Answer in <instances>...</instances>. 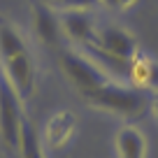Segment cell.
<instances>
[{
	"mask_svg": "<svg viewBox=\"0 0 158 158\" xmlns=\"http://www.w3.org/2000/svg\"><path fill=\"white\" fill-rule=\"evenodd\" d=\"M84 102L93 109L118 114V116H137L147 107V98L142 91L133 89L128 81H118V79H109L105 86L86 95Z\"/></svg>",
	"mask_w": 158,
	"mask_h": 158,
	"instance_id": "cell-1",
	"label": "cell"
},
{
	"mask_svg": "<svg viewBox=\"0 0 158 158\" xmlns=\"http://www.w3.org/2000/svg\"><path fill=\"white\" fill-rule=\"evenodd\" d=\"M23 121V100L19 98V93L12 89V84L0 70V147L5 149L7 156H19Z\"/></svg>",
	"mask_w": 158,
	"mask_h": 158,
	"instance_id": "cell-2",
	"label": "cell"
},
{
	"mask_svg": "<svg viewBox=\"0 0 158 158\" xmlns=\"http://www.w3.org/2000/svg\"><path fill=\"white\" fill-rule=\"evenodd\" d=\"M58 63H60V72L65 74L70 86H72L81 98H86L89 93L98 91L100 86H105L109 79H112L95 60H91L89 56L79 54V51H74V49L60 51Z\"/></svg>",
	"mask_w": 158,
	"mask_h": 158,
	"instance_id": "cell-3",
	"label": "cell"
},
{
	"mask_svg": "<svg viewBox=\"0 0 158 158\" xmlns=\"http://www.w3.org/2000/svg\"><path fill=\"white\" fill-rule=\"evenodd\" d=\"M89 47L93 49V54L112 60L123 72L128 70V63L135 58V54L139 51L135 37L118 26H98Z\"/></svg>",
	"mask_w": 158,
	"mask_h": 158,
	"instance_id": "cell-4",
	"label": "cell"
},
{
	"mask_svg": "<svg viewBox=\"0 0 158 158\" xmlns=\"http://www.w3.org/2000/svg\"><path fill=\"white\" fill-rule=\"evenodd\" d=\"M0 70L21 100H28L33 95L35 84H37V68H35V60L30 56L28 47L12 51L7 56H0Z\"/></svg>",
	"mask_w": 158,
	"mask_h": 158,
	"instance_id": "cell-5",
	"label": "cell"
},
{
	"mask_svg": "<svg viewBox=\"0 0 158 158\" xmlns=\"http://www.w3.org/2000/svg\"><path fill=\"white\" fill-rule=\"evenodd\" d=\"M58 23H60V33H63L65 37L72 40V42H77V44H84V47L91 44L93 33H95V28H98L95 21H93V16L89 14V10L60 12Z\"/></svg>",
	"mask_w": 158,
	"mask_h": 158,
	"instance_id": "cell-6",
	"label": "cell"
},
{
	"mask_svg": "<svg viewBox=\"0 0 158 158\" xmlns=\"http://www.w3.org/2000/svg\"><path fill=\"white\" fill-rule=\"evenodd\" d=\"M126 79L128 84L137 91H158V60L149 54H142L137 51L135 58L128 63V70H126Z\"/></svg>",
	"mask_w": 158,
	"mask_h": 158,
	"instance_id": "cell-7",
	"label": "cell"
},
{
	"mask_svg": "<svg viewBox=\"0 0 158 158\" xmlns=\"http://www.w3.org/2000/svg\"><path fill=\"white\" fill-rule=\"evenodd\" d=\"M77 133V118L70 109H58L47 118L44 126V142L51 149H63Z\"/></svg>",
	"mask_w": 158,
	"mask_h": 158,
	"instance_id": "cell-8",
	"label": "cell"
},
{
	"mask_svg": "<svg viewBox=\"0 0 158 158\" xmlns=\"http://www.w3.org/2000/svg\"><path fill=\"white\" fill-rule=\"evenodd\" d=\"M33 28L42 44L54 47L58 42L60 23H58V16L54 14V10L47 2H35L33 5Z\"/></svg>",
	"mask_w": 158,
	"mask_h": 158,
	"instance_id": "cell-9",
	"label": "cell"
},
{
	"mask_svg": "<svg viewBox=\"0 0 158 158\" xmlns=\"http://www.w3.org/2000/svg\"><path fill=\"white\" fill-rule=\"evenodd\" d=\"M114 149L118 158H147V139L137 126H121L114 137Z\"/></svg>",
	"mask_w": 158,
	"mask_h": 158,
	"instance_id": "cell-10",
	"label": "cell"
},
{
	"mask_svg": "<svg viewBox=\"0 0 158 158\" xmlns=\"http://www.w3.org/2000/svg\"><path fill=\"white\" fill-rule=\"evenodd\" d=\"M19 158H47L44 149H42V139L35 133L33 123L28 118L23 121V128H21V142H19Z\"/></svg>",
	"mask_w": 158,
	"mask_h": 158,
	"instance_id": "cell-11",
	"label": "cell"
},
{
	"mask_svg": "<svg viewBox=\"0 0 158 158\" xmlns=\"http://www.w3.org/2000/svg\"><path fill=\"white\" fill-rule=\"evenodd\" d=\"M91 5H98V2H95V0H54L49 7L68 12V10H89Z\"/></svg>",
	"mask_w": 158,
	"mask_h": 158,
	"instance_id": "cell-12",
	"label": "cell"
},
{
	"mask_svg": "<svg viewBox=\"0 0 158 158\" xmlns=\"http://www.w3.org/2000/svg\"><path fill=\"white\" fill-rule=\"evenodd\" d=\"M98 5H102V7H107V10H128V7H133L137 0H95Z\"/></svg>",
	"mask_w": 158,
	"mask_h": 158,
	"instance_id": "cell-13",
	"label": "cell"
},
{
	"mask_svg": "<svg viewBox=\"0 0 158 158\" xmlns=\"http://www.w3.org/2000/svg\"><path fill=\"white\" fill-rule=\"evenodd\" d=\"M147 105H149V112H151L153 121H156V123H158V91H156V93L151 95V100H149Z\"/></svg>",
	"mask_w": 158,
	"mask_h": 158,
	"instance_id": "cell-14",
	"label": "cell"
},
{
	"mask_svg": "<svg viewBox=\"0 0 158 158\" xmlns=\"http://www.w3.org/2000/svg\"><path fill=\"white\" fill-rule=\"evenodd\" d=\"M44 2H47V5H51V2H54V0H44Z\"/></svg>",
	"mask_w": 158,
	"mask_h": 158,
	"instance_id": "cell-15",
	"label": "cell"
},
{
	"mask_svg": "<svg viewBox=\"0 0 158 158\" xmlns=\"http://www.w3.org/2000/svg\"><path fill=\"white\" fill-rule=\"evenodd\" d=\"M33 2H37V0H33Z\"/></svg>",
	"mask_w": 158,
	"mask_h": 158,
	"instance_id": "cell-16",
	"label": "cell"
}]
</instances>
